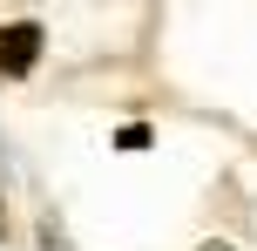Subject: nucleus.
<instances>
[{"label": "nucleus", "mask_w": 257, "mask_h": 251, "mask_svg": "<svg viewBox=\"0 0 257 251\" xmlns=\"http://www.w3.org/2000/svg\"><path fill=\"white\" fill-rule=\"evenodd\" d=\"M34 54H41V27H34V21L0 27V75H27V68H34Z\"/></svg>", "instance_id": "obj_1"}]
</instances>
